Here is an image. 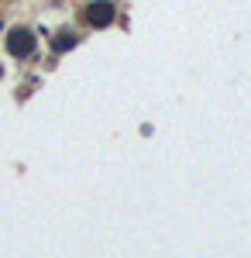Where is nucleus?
Masks as SVG:
<instances>
[{"mask_svg": "<svg viewBox=\"0 0 251 258\" xmlns=\"http://www.w3.org/2000/svg\"><path fill=\"white\" fill-rule=\"evenodd\" d=\"M76 35H73V31H58L55 38H52V45H55V52H69V48H73V45H76Z\"/></svg>", "mask_w": 251, "mask_h": 258, "instance_id": "3", "label": "nucleus"}, {"mask_svg": "<svg viewBox=\"0 0 251 258\" xmlns=\"http://www.w3.org/2000/svg\"><path fill=\"white\" fill-rule=\"evenodd\" d=\"M0 76H4V66H0Z\"/></svg>", "mask_w": 251, "mask_h": 258, "instance_id": "4", "label": "nucleus"}, {"mask_svg": "<svg viewBox=\"0 0 251 258\" xmlns=\"http://www.w3.org/2000/svg\"><path fill=\"white\" fill-rule=\"evenodd\" d=\"M83 21H86L90 28H107V24H114V4H107V0L86 4V7H83Z\"/></svg>", "mask_w": 251, "mask_h": 258, "instance_id": "1", "label": "nucleus"}, {"mask_svg": "<svg viewBox=\"0 0 251 258\" xmlns=\"http://www.w3.org/2000/svg\"><path fill=\"white\" fill-rule=\"evenodd\" d=\"M7 52H11L14 59H28V55L35 52V35H31L28 28H14V31L7 35Z\"/></svg>", "mask_w": 251, "mask_h": 258, "instance_id": "2", "label": "nucleus"}]
</instances>
